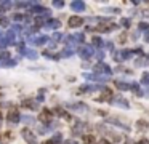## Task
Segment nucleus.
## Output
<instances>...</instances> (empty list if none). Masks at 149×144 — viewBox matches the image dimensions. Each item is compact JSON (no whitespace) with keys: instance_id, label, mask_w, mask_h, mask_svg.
<instances>
[{"instance_id":"f257e3e1","label":"nucleus","mask_w":149,"mask_h":144,"mask_svg":"<svg viewBox=\"0 0 149 144\" xmlns=\"http://www.w3.org/2000/svg\"><path fill=\"white\" fill-rule=\"evenodd\" d=\"M95 72H96V75H101V74H106L108 77L112 74L111 67H109L108 64H104V62H98V64L95 66Z\"/></svg>"},{"instance_id":"f03ea898","label":"nucleus","mask_w":149,"mask_h":144,"mask_svg":"<svg viewBox=\"0 0 149 144\" xmlns=\"http://www.w3.org/2000/svg\"><path fill=\"white\" fill-rule=\"evenodd\" d=\"M26 40H27L29 43H34V45H43V43H47L48 37H47V35H38V37H27Z\"/></svg>"},{"instance_id":"7ed1b4c3","label":"nucleus","mask_w":149,"mask_h":144,"mask_svg":"<svg viewBox=\"0 0 149 144\" xmlns=\"http://www.w3.org/2000/svg\"><path fill=\"white\" fill-rule=\"evenodd\" d=\"M77 53H79L80 56H82V58H90L91 55H93V48L91 47H80L79 50H77Z\"/></svg>"},{"instance_id":"20e7f679","label":"nucleus","mask_w":149,"mask_h":144,"mask_svg":"<svg viewBox=\"0 0 149 144\" xmlns=\"http://www.w3.org/2000/svg\"><path fill=\"white\" fill-rule=\"evenodd\" d=\"M38 120H40V122H43V123L50 122V120H51V110L43 109V110H42V114L38 115Z\"/></svg>"},{"instance_id":"39448f33","label":"nucleus","mask_w":149,"mask_h":144,"mask_svg":"<svg viewBox=\"0 0 149 144\" xmlns=\"http://www.w3.org/2000/svg\"><path fill=\"white\" fill-rule=\"evenodd\" d=\"M83 24V19L80 16H71L69 18V26L71 27H79V26H82Z\"/></svg>"},{"instance_id":"423d86ee","label":"nucleus","mask_w":149,"mask_h":144,"mask_svg":"<svg viewBox=\"0 0 149 144\" xmlns=\"http://www.w3.org/2000/svg\"><path fill=\"white\" fill-rule=\"evenodd\" d=\"M21 50V53H23V55L26 56V58H29V59H35L37 58V51H34V50H29V48H19Z\"/></svg>"},{"instance_id":"0eeeda50","label":"nucleus","mask_w":149,"mask_h":144,"mask_svg":"<svg viewBox=\"0 0 149 144\" xmlns=\"http://www.w3.org/2000/svg\"><path fill=\"white\" fill-rule=\"evenodd\" d=\"M19 120H21L19 112H16V110H11V112L8 114V122H10V123H18Z\"/></svg>"},{"instance_id":"6e6552de","label":"nucleus","mask_w":149,"mask_h":144,"mask_svg":"<svg viewBox=\"0 0 149 144\" xmlns=\"http://www.w3.org/2000/svg\"><path fill=\"white\" fill-rule=\"evenodd\" d=\"M23 136L26 138V141H27L29 144H37V143H35V136L29 130H23Z\"/></svg>"},{"instance_id":"1a4fd4ad","label":"nucleus","mask_w":149,"mask_h":144,"mask_svg":"<svg viewBox=\"0 0 149 144\" xmlns=\"http://www.w3.org/2000/svg\"><path fill=\"white\" fill-rule=\"evenodd\" d=\"M71 8H72L74 11H83L85 10V3H83V2H72V3H71Z\"/></svg>"},{"instance_id":"9d476101","label":"nucleus","mask_w":149,"mask_h":144,"mask_svg":"<svg viewBox=\"0 0 149 144\" xmlns=\"http://www.w3.org/2000/svg\"><path fill=\"white\" fill-rule=\"evenodd\" d=\"M111 96H112V91H111V90H109V88H104V90H103V95L100 96V99H98V101H109V98H111Z\"/></svg>"},{"instance_id":"9b49d317","label":"nucleus","mask_w":149,"mask_h":144,"mask_svg":"<svg viewBox=\"0 0 149 144\" xmlns=\"http://www.w3.org/2000/svg\"><path fill=\"white\" fill-rule=\"evenodd\" d=\"M59 26H61V23H59L58 19H50L48 23L45 24V27H47V29H58Z\"/></svg>"},{"instance_id":"f8f14e48","label":"nucleus","mask_w":149,"mask_h":144,"mask_svg":"<svg viewBox=\"0 0 149 144\" xmlns=\"http://www.w3.org/2000/svg\"><path fill=\"white\" fill-rule=\"evenodd\" d=\"M132 55H133V51H130V50H122L120 55L115 56V58L117 59H128V58H132Z\"/></svg>"},{"instance_id":"ddd939ff","label":"nucleus","mask_w":149,"mask_h":144,"mask_svg":"<svg viewBox=\"0 0 149 144\" xmlns=\"http://www.w3.org/2000/svg\"><path fill=\"white\" fill-rule=\"evenodd\" d=\"M111 103H112V104H115V106L125 107V109L128 107V103H127V101H125V99H120V98H115V101H111Z\"/></svg>"},{"instance_id":"4468645a","label":"nucleus","mask_w":149,"mask_h":144,"mask_svg":"<svg viewBox=\"0 0 149 144\" xmlns=\"http://www.w3.org/2000/svg\"><path fill=\"white\" fill-rule=\"evenodd\" d=\"M5 38L8 40V43H14V42H16V32L8 31V34L5 35Z\"/></svg>"},{"instance_id":"2eb2a0df","label":"nucleus","mask_w":149,"mask_h":144,"mask_svg":"<svg viewBox=\"0 0 149 144\" xmlns=\"http://www.w3.org/2000/svg\"><path fill=\"white\" fill-rule=\"evenodd\" d=\"M112 29H115V26H114V24H112V26L106 24V26H98V27H96V31H100V32H109V31H112Z\"/></svg>"},{"instance_id":"dca6fc26","label":"nucleus","mask_w":149,"mask_h":144,"mask_svg":"<svg viewBox=\"0 0 149 144\" xmlns=\"http://www.w3.org/2000/svg\"><path fill=\"white\" fill-rule=\"evenodd\" d=\"M83 144H96V138L91 136V134H87V136H83Z\"/></svg>"},{"instance_id":"f3484780","label":"nucleus","mask_w":149,"mask_h":144,"mask_svg":"<svg viewBox=\"0 0 149 144\" xmlns=\"http://www.w3.org/2000/svg\"><path fill=\"white\" fill-rule=\"evenodd\" d=\"M83 128H85V125H83V123H80V122H79V123H77L76 127H74L72 133H74V134H80V133L83 131Z\"/></svg>"},{"instance_id":"a211bd4d","label":"nucleus","mask_w":149,"mask_h":144,"mask_svg":"<svg viewBox=\"0 0 149 144\" xmlns=\"http://www.w3.org/2000/svg\"><path fill=\"white\" fill-rule=\"evenodd\" d=\"M136 66H139V67H143V66H149V58L144 56V58L138 59V61H136Z\"/></svg>"},{"instance_id":"6ab92c4d","label":"nucleus","mask_w":149,"mask_h":144,"mask_svg":"<svg viewBox=\"0 0 149 144\" xmlns=\"http://www.w3.org/2000/svg\"><path fill=\"white\" fill-rule=\"evenodd\" d=\"M23 106L29 107V109H35V107H37V103H32L31 99H26V101H23Z\"/></svg>"},{"instance_id":"aec40b11","label":"nucleus","mask_w":149,"mask_h":144,"mask_svg":"<svg viewBox=\"0 0 149 144\" xmlns=\"http://www.w3.org/2000/svg\"><path fill=\"white\" fill-rule=\"evenodd\" d=\"M130 88H132L133 93H136L138 96H143V91L139 90V85H138V83H132V85H130Z\"/></svg>"},{"instance_id":"412c9836","label":"nucleus","mask_w":149,"mask_h":144,"mask_svg":"<svg viewBox=\"0 0 149 144\" xmlns=\"http://www.w3.org/2000/svg\"><path fill=\"white\" fill-rule=\"evenodd\" d=\"M72 55H74V50H72V48H66V50L61 53V56H64V58H69V56H72Z\"/></svg>"},{"instance_id":"4be33fe9","label":"nucleus","mask_w":149,"mask_h":144,"mask_svg":"<svg viewBox=\"0 0 149 144\" xmlns=\"http://www.w3.org/2000/svg\"><path fill=\"white\" fill-rule=\"evenodd\" d=\"M115 85L119 86V90H130V85L125 82H115Z\"/></svg>"},{"instance_id":"5701e85b","label":"nucleus","mask_w":149,"mask_h":144,"mask_svg":"<svg viewBox=\"0 0 149 144\" xmlns=\"http://www.w3.org/2000/svg\"><path fill=\"white\" fill-rule=\"evenodd\" d=\"M120 24L124 26V27H130V24H132V21H130L128 18H124V19L120 21Z\"/></svg>"},{"instance_id":"b1692460","label":"nucleus","mask_w":149,"mask_h":144,"mask_svg":"<svg viewBox=\"0 0 149 144\" xmlns=\"http://www.w3.org/2000/svg\"><path fill=\"white\" fill-rule=\"evenodd\" d=\"M138 27H139V31H146V32H148L149 31V24L148 23H139Z\"/></svg>"},{"instance_id":"393cba45","label":"nucleus","mask_w":149,"mask_h":144,"mask_svg":"<svg viewBox=\"0 0 149 144\" xmlns=\"http://www.w3.org/2000/svg\"><path fill=\"white\" fill-rule=\"evenodd\" d=\"M16 7H19V8H24V7H31V5H34V3H27V2H16Z\"/></svg>"},{"instance_id":"a878e982","label":"nucleus","mask_w":149,"mask_h":144,"mask_svg":"<svg viewBox=\"0 0 149 144\" xmlns=\"http://www.w3.org/2000/svg\"><path fill=\"white\" fill-rule=\"evenodd\" d=\"M11 2H2V3H0V7L3 8V10H8V8H11Z\"/></svg>"},{"instance_id":"bb28decb","label":"nucleus","mask_w":149,"mask_h":144,"mask_svg":"<svg viewBox=\"0 0 149 144\" xmlns=\"http://www.w3.org/2000/svg\"><path fill=\"white\" fill-rule=\"evenodd\" d=\"M8 23H10V21H8V18H0V26H2V27H5V26H8Z\"/></svg>"},{"instance_id":"cd10ccee","label":"nucleus","mask_w":149,"mask_h":144,"mask_svg":"<svg viewBox=\"0 0 149 144\" xmlns=\"http://www.w3.org/2000/svg\"><path fill=\"white\" fill-rule=\"evenodd\" d=\"M141 83H143V85H149V74H144V75H143Z\"/></svg>"},{"instance_id":"c85d7f7f","label":"nucleus","mask_w":149,"mask_h":144,"mask_svg":"<svg viewBox=\"0 0 149 144\" xmlns=\"http://www.w3.org/2000/svg\"><path fill=\"white\" fill-rule=\"evenodd\" d=\"M101 43H103V42H101L100 37H93V45L95 47H101Z\"/></svg>"},{"instance_id":"c756f323","label":"nucleus","mask_w":149,"mask_h":144,"mask_svg":"<svg viewBox=\"0 0 149 144\" xmlns=\"http://www.w3.org/2000/svg\"><path fill=\"white\" fill-rule=\"evenodd\" d=\"M62 37H64V35H61V34H58V32H56V34H53V42H59Z\"/></svg>"},{"instance_id":"7c9ffc66","label":"nucleus","mask_w":149,"mask_h":144,"mask_svg":"<svg viewBox=\"0 0 149 144\" xmlns=\"http://www.w3.org/2000/svg\"><path fill=\"white\" fill-rule=\"evenodd\" d=\"M51 141H53V143H55V144L61 143V134H59V133H58V134H55V136H53V139H51Z\"/></svg>"},{"instance_id":"2f4dec72","label":"nucleus","mask_w":149,"mask_h":144,"mask_svg":"<svg viewBox=\"0 0 149 144\" xmlns=\"http://www.w3.org/2000/svg\"><path fill=\"white\" fill-rule=\"evenodd\" d=\"M53 7H56V8H62V7H64V2H58V0H56V2H53Z\"/></svg>"},{"instance_id":"473e14b6","label":"nucleus","mask_w":149,"mask_h":144,"mask_svg":"<svg viewBox=\"0 0 149 144\" xmlns=\"http://www.w3.org/2000/svg\"><path fill=\"white\" fill-rule=\"evenodd\" d=\"M21 29H23V27H21L19 24H13V27H11V31H13V32H19Z\"/></svg>"},{"instance_id":"72a5a7b5","label":"nucleus","mask_w":149,"mask_h":144,"mask_svg":"<svg viewBox=\"0 0 149 144\" xmlns=\"http://www.w3.org/2000/svg\"><path fill=\"white\" fill-rule=\"evenodd\" d=\"M23 120H24V123H29V125L34 122V119H32V117H23Z\"/></svg>"},{"instance_id":"f704fd0d","label":"nucleus","mask_w":149,"mask_h":144,"mask_svg":"<svg viewBox=\"0 0 149 144\" xmlns=\"http://www.w3.org/2000/svg\"><path fill=\"white\" fill-rule=\"evenodd\" d=\"M96 58L98 59H103L104 58V51H101V50H100V51H96Z\"/></svg>"},{"instance_id":"c9c22d12","label":"nucleus","mask_w":149,"mask_h":144,"mask_svg":"<svg viewBox=\"0 0 149 144\" xmlns=\"http://www.w3.org/2000/svg\"><path fill=\"white\" fill-rule=\"evenodd\" d=\"M144 125H146V122H143V120H139V122H138V128H139V130H143Z\"/></svg>"},{"instance_id":"e433bc0d","label":"nucleus","mask_w":149,"mask_h":144,"mask_svg":"<svg viewBox=\"0 0 149 144\" xmlns=\"http://www.w3.org/2000/svg\"><path fill=\"white\" fill-rule=\"evenodd\" d=\"M13 19H16V21H21V19H24V16H21V14H14V16H13Z\"/></svg>"},{"instance_id":"4c0bfd02","label":"nucleus","mask_w":149,"mask_h":144,"mask_svg":"<svg viewBox=\"0 0 149 144\" xmlns=\"http://www.w3.org/2000/svg\"><path fill=\"white\" fill-rule=\"evenodd\" d=\"M144 42H148V43H149V31L144 34Z\"/></svg>"},{"instance_id":"58836bf2","label":"nucleus","mask_w":149,"mask_h":144,"mask_svg":"<svg viewBox=\"0 0 149 144\" xmlns=\"http://www.w3.org/2000/svg\"><path fill=\"white\" fill-rule=\"evenodd\" d=\"M106 47H108L109 50H112V48H114V45H112V42H108V43H106Z\"/></svg>"},{"instance_id":"ea45409f","label":"nucleus","mask_w":149,"mask_h":144,"mask_svg":"<svg viewBox=\"0 0 149 144\" xmlns=\"http://www.w3.org/2000/svg\"><path fill=\"white\" fill-rule=\"evenodd\" d=\"M138 144H149V141H148V139H143V141H139Z\"/></svg>"},{"instance_id":"a19ab883","label":"nucleus","mask_w":149,"mask_h":144,"mask_svg":"<svg viewBox=\"0 0 149 144\" xmlns=\"http://www.w3.org/2000/svg\"><path fill=\"white\" fill-rule=\"evenodd\" d=\"M0 56H2V58H8V53H7V51H3V53H2Z\"/></svg>"},{"instance_id":"79ce46f5","label":"nucleus","mask_w":149,"mask_h":144,"mask_svg":"<svg viewBox=\"0 0 149 144\" xmlns=\"http://www.w3.org/2000/svg\"><path fill=\"white\" fill-rule=\"evenodd\" d=\"M3 11H5V10H3V8H2V7H0V16L3 14Z\"/></svg>"},{"instance_id":"37998d69","label":"nucleus","mask_w":149,"mask_h":144,"mask_svg":"<svg viewBox=\"0 0 149 144\" xmlns=\"http://www.w3.org/2000/svg\"><path fill=\"white\" fill-rule=\"evenodd\" d=\"M0 67H3V61L2 59H0Z\"/></svg>"},{"instance_id":"c03bdc74","label":"nucleus","mask_w":149,"mask_h":144,"mask_svg":"<svg viewBox=\"0 0 149 144\" xmlns=\"http://www.w3.org/2000/svg\"><path fill=\"white\" fill-rule=\"evenodd\" d=\"M45 144H55V143H53V141H47Z\"/></svg>"},{"instance_id":"a18cd8bd","label":"nucleus","mask_w":149,"mask_h":144,"mask_svg":"<svg viewBox=\"0 0 149 144\" xmlns=\"http://www.w3.org/2000/svg\"><path fill=\"white\" fill-rule=\"evenodd\" d=\"M101 144H111V143H108V141H103V143H101Z\"/></svg>"},{"instance_id":"49530a36","label":"nucleus","mask_w":149,"mask_h":144,"mask_svg":"<svg viewBox=\"0 0 149 144\" xmlns=\"http://www.w3.org/2000/svg\"><path fill=\"white\" fill-rule=\"evenodd\" d=\"M66 144H76V143H74V141H69V143H66Z\"/></svg>"},{"instance_id":"de8ad7c7","label":"nucleus","mask_w":149,"mask_h":144,"mask_svg":"<svg viewBox=\"0 0 149 144\" xmlns=\"http://www.w3.org/2000/svg\"><path fill=\"white\" fill-rule=\"evenodd\" d=\"M2 37H3V34H2V31H0V38H2Z\"/></svg>"},{"instance_id":"09e8293b","label":"nucleus","mask_w":149,"mask_h":144,"mask_svg":"<svg viewBox=\"0 0 149 144\" xmlns=\"http://www.w3.org/2000/svg\"><path fill=\"white\" fill-rule=\"evenodd\" d=\"M0 119H2V114H0Z\"/></svg>"},{"instance_id":"8fccbe9b","label":"nucleus","mask_w":149,"mask_h":144,"mask_svg":"<svg viewBox=\"0 0 149 144\" xmlns=\"http://www.w3.org/2000/svg\"><path fill=\"white\" fill-rule=\"evenodd\" d=\"M0 139H2V138H0Z\"/></svg>"}]
</instances>
